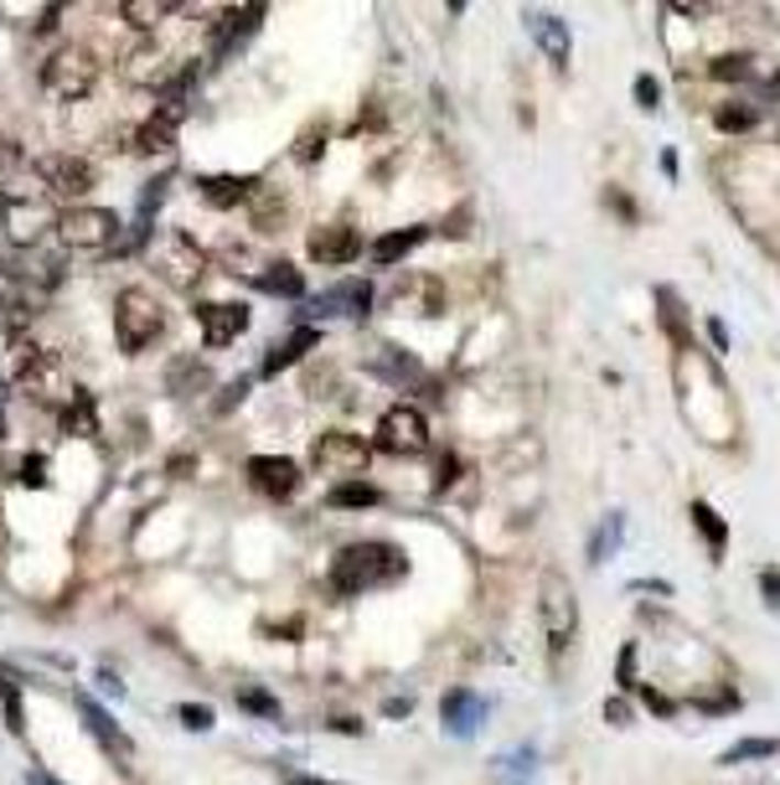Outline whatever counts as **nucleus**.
Listing matches in <instances>:
<instances>
[{"instance_id": "f257e3e1", "label": "nucleus", "mask_w": 780, "mask_h": 785, "mask_svg": "<svg viewBox=\"0 0 780 785\" xmlns=\"http://www.w3.org/2000/svg\"><path fill=\"white\" fill-rule=\"evenodd\" d=\"M408 574V553L398 543H383V538H362V543H347L331 559V584L341 595H362V589H383V584H398Z\"/></svg>"}, {"instance_id": "f03ea898", "label": "nucleus", "mask_w": 780, "mask_h": 785, "mask_svg": "<svg viewBox=\"0 0 780 785\" xmlns=\"http://www.w3.org/2000/svg\"><path fill=\"white\" fill-rule=\"evenodd\" d=\"M161 336H166V306L155 300V290H145V285L119 290V300H114V342H119V352L140 357V352L155 346Z\"/></svg>"}, {"instance_id": "7ed1b4c3", "label": "nucleus", "mask_w": 780, "mask_h": 785, "mask_svg": "<svg viewBox=\"0 0 780 785\" xmlns=\"http://www.w3.org/2000/svg\"><path fill=\"white\" fill-rule=\"evenodd\" d=\"M6 269H11V290H21L26 300H42V295H52L63 285L68 254H63V243L26 239V243H17V254L6 258Z\"/></svg>"}, {"instance_id": "20e7f679", "label": "nucleus", "mask_w": 780, "mask_h": 785, "mask_svg": "<svg viewBox=\"0 0 780 785\" xmlns=\"http://www.w3.org/2000/svg\"><path fill=\"white\" fill-rule=\"evenodd\" d=\"M538 615H543V641H548V662L559 666L574 646V631H579V595L574 584L563 579L559 568L543 574V589H538Z\"/></svg>"}, {"instance_id": "39448f33", "label": "nucleus", "mask_w": 780, "mask_h": 785, "mask_svg": "<svg viewBox=\"0 0 780 785\" xmlns=\"http://www.w3.org/2000/svg\"><path fill=\"white\" fill-rule=\"evenodd\" d=\"M57 243L84 248V254H119V218L109 207H63L57 218Z\"/></svg>"}, {"instance_id": "423d86ee", "label": "nucleus", "mask_w": 780, "mask_h": 785, "mask_svg": "<svg viewBox=\"0 0 780 785\" xmlns=\"http://www.w3.org/2000/svg\"><path fill=\"white\" fill-rule=\"evenodd\" d=\"M42 84H47L52 93H63V99H84L88 88L99 84V57H94V47H88V42H63V47L42 63Z\"/></svg>"}, {"instance_id": "0eeeda50", "label": "nucleus", "mask_w": 780, "mask_h": 785, "mask_svg": "<svg viewBox=\"0 0 780 785\" xmlns=\"http://www.w3.org/2000/svg\"><path fill=\"white\" fill-rule=\"evenodd\" d=\"M373 450L377 455H393V461H408V455H425L429 450V419L414 403H393L373 429Z\"/></svg>"}, {"instance_id": "6e6552de", "label": "nucleus", "mask_w": 780, "mask_h": 785, "mask_svg": "<svg viewBox=\"0 0 780 785\" xmlns=\"http://www.w3.org/2000/svg\"><path fill=\"white\" fill-rule=\"evenodd\" d=\"M367 461H373L367 440H356L347 429H331V434H321V440L310 444V465L321 476H356V471H367Z\"/></svg>"}, {"instance_id": "1a4fd4ad", "label": "nucleus", "mask_w": 780, "mask_h": 785, "mask_svg": "<svg viewBox=\"0 0 780 785\" xmlns=\"http://www.w3.org/2000/svg\"><path fill=\"white\" fill-rule=\"evenodd\" d=\"M197 325H202L207 346H233L249 331V306L243 300H197Z\"/></svg>"}, {"instance_id": "9d476101", "label": "nucleus", "mask_w": 780, "mask_h": 785, "mask_svg": "<svg viewBox=\"0 0 780 785\" xmlns=\"http://www.w3.org/2000/svg\"><path fill=\"white\" fill-rule=\"evenodd\" d=\"M243 476H249V486L264 501H289L295 486H300V465L289 461V455H254V461L243 465Z\"/></svg>"}, {"instance_id": "9b49d317", "label": "nucleus", "mask_w": 780, "mask_h": 785, "mask_svg": "<svg viewBox=\"0 0 780 785\" xmlns=\"http://www.w3.org/2000/svg\"><path fill=\"white\" fill-rule=\"evenodd\" d=\"M36 176H42L47 191H57V197H84V191H94V181H99V172L88 166L84 155H42V161H36Z\"/></svg>"}, {"instance_id": "f8f14e48", "label": "nucleus", "mask_w": 780, "mask_h": 785, "mask_svg": "<svg viewBox=\"0 0 780 785\" xmlns=\"http://www.w3.org/2000/svg\"><path fill=\"white\" fill-rule=\"evenodd\" d=\"M310 258L316 264H331V269H341V264H352L367 243H362V233H356L352 222H326V228H310V239H306Z\"/></svg>"}, {"instance_id": "ddd939ff", "label": "nucleus", "mask_w": 780, "mask_h": 785, "mask_svg": "<svg viewBox=\"0 0 780 785\" xmlns=\"http://www.w3.org/2000/svg\"><path fill=\"white\" fill-rule=\"evenodd\" d=\"M78 718H84L88 723V734L99 739V750L109 754V760H124V765H130V760H135V744H130V734H124V729H119L114 718L103 714L99 708V698H88V693H78Z\"/></svg>"}, {"instance_id": "4468645a", "label": "nucleus", "mask_w": 780, "mask_h": 785, "mask_svg": "<svg viewBox=\"0 0 780 785\" xmlns=\"http://www.w3.org/2000/svg\"><path fill=\"white\" fill-rule=\"evenodd\" d=\"M6 352H11V377H17L21 388H52V373H57V367H52V357L26 331H11V346H6Z\"/></svg>"}, {"instance_id": "2eb2a0df", "label": "nucleus", "mask_w": 780, "mask_h": 785, "mask_svg": "<svg viewBox=\"0 0 780 785\" xmlns=\"http://www.w3.org/2000/svg\"><path fill=\"white\" fill-rule=\"evenodd\" d=\"M310 316H352V321H362L367 310H373V285L367 279H347V285H331L326 295H316V300H306Z\"/></svg>"}, {"instance_id": "dca6fc26", "label": "nucleus", "mask_w": 780, "mask_h": 785, "mask_svg": "<svg viewBox=\"0 0 780 785\" xmlns=\"http://www.w3.org/2000/svg\"><path fill=\"white\" fill-rule=\"evenodd\" d=\"M486 714H492V703L481 698V693H471V687H455V693H444V703H440L444 729L455 739H471L475 729L486 723Z\"/></svg>"}, {"instance_id": "f3484780", "label": "nucleus", "mask_w": 780, "mask_h": 785, "mask_svg": "<svg viewBox=\"0 0 780 785\" xmlns=\"http://www.w3.org/2000/svg\"><path fill=\"white\" fill-rule=\"evenodd\" d=\"M527 32H532V42H538V52L548 57V68L553 73H569V26H563V16H553V11H527Z\"/></svg>"}, {"instance_id": "a211bd4d", "label": "nucleus", "mask_w": 780, "mask_h": 785, "mask_svg": "<svg viewBox=\"0 0 780 785\" xmlns=\"http://www.w3.org/2000/svg\"><path fill=\"white\" fill-rule=\"evenodd\" d=\"M393 310H414V316H440L444 310V290L435 274H414V279H404L398 290L388 295Z\"/></svg>"}, {"instance_id": "6ab92c4d", "label": "nucleus", "mask_w": 780, "mask_h": 785, "mask_svg": "<svg viewBox=\"0 0 780 785\" xmlns=\"http://www.w3.org/2000/svg\"><path fill=\"white\" fill-rule=\"evenodd\" d=\"M176 135H182V109H176V103H161L151 120L135 130V151L140 155H161V151L176 145Z\"/></svg>"}, {"instance_id": "aec40b11", "label": "nucleus", "mask_w": 780, "mask_h": 785, "mask_svg": "<svg viewBox=\"0 0 780 785\" xmlns=\"http://www.w3.org/2000/svg\"><path fill=\"white\" fill-rule=\"evenodd\" d=\"M316 346H321V331H316V325H295V331H289L285 342H274V352L264 357V377L289 373V367H295L300 357H310Z\"/></svg>"}, {"instance_id": "412c9836", "label": "nucleus", "mask_w": 780, "mask_h": 785, "mask_svg": "<svg viewBox=\"0 0 780 785\" xmlns=\"http://www.w3.org/2000/svg\"><path fill=\"white\" fill-rule=\"evenodd\" d=\"M254 176H202L197 181V191H202L207 207H218V212H233V207H243L249 197H254Z\"/></svg>"}, {"instance_id": "4be33fe9", "label": "nucleus", "mask_w": 780, "mask_h": 785, "mask_svg": "<svg viewBox=\"0 0 780 785\" xmlns=\"http://www.w3.org/2000/svg\"><path fill=\"white\" fill-rule=\"evenodd\" d=\"M425 239H429L425 222H414V228H393V233H383V239L373 243V264H398V258H408Z\"/></svg>"}, {"instance_id": "5701e85b", "label": "nucleus", "mask_w": 780, "mask_h": 785, "mask_svg": "<svg viewBox=\"0 0 780 785\" xmlns=\"http://www.w3.org/2000/svg\"><path fill=\"white\" fill-rule=\"evenodd\" d=\"M264 295H279V300H306V274L295 269V264H285V258H274L270 269L254 279Z\"/></svg>"}, {"instance_id": "b1692460", "label": "nucleus", "mask_w": 780, "mask_h": 785, "mask_svg": "<svg viewBox=\"0 0 780 785\" xmlns=\"http://www.w3.org/2000/svg\"><path fill=\"white\" fill-rule=\"evenodd\" d=\"M688 517H693V528L703 532V543H708V553L713 559H724V553H729V522H724V517L713 512L708 501H688Z\"/></svg>"}, {"instance_id": "393cba45", "label": "nucleus", "mask_w": 780, "mask_h": 785, "mask_svg": "<svg viewBox=\"0 0 780 785\" xmlns=\"http://www.w3.org/2000/svg\"><path fill=\"white\" fill-rule=\"evenodd\" d=\"M63 429L78 434V440H94V434H99V413H94V393L88 388H73L68 409H63Z\"/></svg>"}, {"instance_id": "a878e982", "label": "nucleus", "mask_w": 780, "mask_h": 785, "mask_svg": "<svg viewBox=\"0 0 780 785\" xmlns=\"http://www.w3.org/2000/svg\"><path fill=\"white\" fill-rule=\"evenodd\" d=\"M377 501H383V491H377L373 480H341L337 491L326 496V507H337V512H367Z\"/></svg>"}, {"instance_id": "bb28decb", "label": "nucleus", "mask_w": 780, "mask_h": 785, "mask_svg": "<svg viewBox=\"0 0 780 785\" xmlns=\"http://www.w3.org/2000/svg\"><path fill=\"white\" fill-rule=\"evenodd\" d=\"M780 750V739H739V744H734V750H724L718 754V765H739V760H770V754Z\"/></svg>"}, {"instance_id": "cd10ccee", "label": "nucleus", "mask_w": 780, "mask_h": 785, "mask_svg": "<svg viewBox=\"0 0 780 785\" xmlns=\"http://www.w3.org/2000/svg\"><path fill=\"white\" fill-rule=\"evenodd\" d=\"M713 124H718L724 135H749V130H755V109H749V103H724V109L713 114Z\"/></svg>"}, {"instance_id": "c85d7f7f", "label": "nucleus", "mask_w": 780, "mask_h": 785, "mask_svg": "<svg viewBox=\"0 0 780 785\" xmlns=\"http://www.w3.org/2000/svg\"><path fill=\"white\" fill-rule=\"evenodd\" d=\"M326 140H331V130H326V120H316L306 135L295 140V161H300V166H316V161H321V151H326Z\"/></svg>"}, {"instance_id": "c756f323", "label": "nucleus", "mask_w": 780, "mask_h": 785, "mask_svg": "<svg viewBox=\"0 0 780 785\" xmlns=\"http://www.w3.org/2000/svg\"><path fill=\"white\" fill-rule=\"evenodd\" d=\"M657 310H662L667 316V336H672V342H688V316H682V306H678V295L667 290H657Z\"/></svg>"}, {"instance_id": "7c9ffc66", "label": "nucleus", "mask_w": 780, "mask_h": 785, "mask_svg": "<svg viewBox=\"0 0 780 785\" xmlns=\"http://www.w3.org/2000/svg\"><path fill=\"white\" fill-rule=\"evenodd\" d=\"M238 708L254 718H279V703H274L264 687H238Z\"/></svg>"}, {"instance_id": "2f4dec72", "label": "nucleus", "mask_w": 780, "mask_h": 785, "mask_svg": "<svg viewBox=\"0 0 780 785\" xmlns=\"http://www.w3.org/2000/svg\"><path fill=\"white\" fill-rule=\"evenodd\" d=\"M620 528H626V517H620V512L600 522V532H594V543H590V559H594V564H605L611 543H620Z\"/></svg>"}, {"instance_id": "473e14b6", "label": "nucleus", "mask_w": 780, "mask_h": 785, "mask_svg": "<svg viewBox=\"0 0 780 785\" xmlns=\"http://www.w3.org/2000/svg\"><path fill=\"white\" fill-rule=\"evenodd\" d=\"M119 16L130 21V26H161L166 16H176V5H124Z\"/></svg>"}, {"instance_id": "72a5a7b5", "label": "nucleus", "mask_w": 780, "mask_h": 785, "mask_svg": "<svg viewBox=\"0 0 780 785\" xmlns=\"http://www.w3.org/2000/svg\"><path fill=\"white\" fill-rule=\"evenodd\" d=\"M285 218H289V202H279V197H264V202L254 207V228H264V233H274Z\"/></svg>"}, {"instance_id": "f704fd0d", "label": "nucleus", "mask_w": 780, "mask_h": 785, "mask_svg": "<svg viewBox=\"0 0 780 785\" xmlns=\"http://www.w3.org/2000/svg\"><path fill=\"white\" fill-rule=\"evenodd\" d=\"M0 708H6V729L21 734V729H26V718H21V693L6 683V677H0Z\"/></svg>"}, {"instance_id": "c9c22d12", "label": "nucleus", "mask_w": 780, "mask_h": 785, "mask_svg": "<svg viewBox=\"0 0 780 785\" xmlns=\"http://www.w3.org/2000/svg\"><path fill=\"white\" fill-rule=\"evenodd\" d=\"M636 103H641V109H657V103H662V84H657L651 73L636 78Z\"/></svg>"}, {"instance_id": "e433bc0d", "label": "nucleus", "mask_w": 780, "mask_h": 785, "mask_svg": "<svg viewBox=\"0 0 780 785\" xmlns=\"http://www.w3.org/2000/svg\"><path fill=\"white\" fill-rule=\"evenodd\" d=\"M760 595L770 610H780V568H760Z\"/></svg>"}, {"instance_id": "4c0bfd02", "label": "nucleus", "mask_w": 780, "mask_h": 785, "mask_svg": "<svg viewBox=\"0 0 780 785\" xmlns=\"http://www.w3.org/2000/svg\"><path fill=\"white\" fill-rule=\"evenodd\" d=\"M749 73V57H718L713 63V78H745Z\"/></svg>"}, {"instance_id": "58836bf2", "label": "nucleus", "mask_w": 780, "mask_h": 785, "mask_svg": "<svg viewBox=\"0 0 780 785\" xmlns=\"http://www.w3.org/2000/svg\"><path fill=\"white\" fill-rule=\"evenodd\" d=\"M21 480H26V486H42V480H47V461H42V455H32V461L21 465Z\"/></svg>"}, {"instance_id": "ea45409f", "label": "nucleus", "mask_w": 780, "mask_h": 785, "mask_svg": "<svg viewBox=\"0 0 780 785\" xmlns=\"http://www.w3.org/2000/svg\"><path fill=\"white\" fill-rule=\"evenodd\" d=\"M708 342L718 346V352L729 346V331H724V321H718V316H708Z\"/></svg>"}, {"instance_id": "a19ab883", "label": "nucleus", "mask_w": 780, "mask_h": 785, "mask_svg": "<svg viewBox=\"0 0 780 785\" xmlns=\"http://www.w3.org/2000/svg\"><path fill=\"white\" fill-rule=\"evenodd\" d=\"M182 723H187V729H207V723H212V714H207V708H187V714H182Z\"/></svg>"}, {"instance_id": "79ce46f5", "label": "nucleus", "mask_w": 780, "mask_h": 785, "mask_svg": "<svg viewBox=\"0 0 780 785\" xmlns=\"http://www.w3.org/2000/svg\"><path fill=\"white\" fill-rule=\"evenodd\" d=\"M646 708H651V714H662V718H672V714H678V708H672V703H667L662 693H646Z\"/></svg>"}, {"instance_id": "37998d69", "label": "nucleus", "mask_w": 780, "mask_h": 785, "mask_svg": "<svg viewBox=\"0 0 780 785\" xmlns=\"http://www.w3.org/2000/svg\"><path fill=\"white\" fill-rule=\"evenodd\" d=\"M26 785H63V781H52L47 770H32V775H26Z\"/></svg>"}, {"instance_id": "c03bdc74", "label": "nucleus", "mask_w": 780, "mask_h": 785, "mask_svg": "<svg viewBox=\"0 0 780 785\" xmlns=\"http://www.w3.org/2000/svg\"><path fill=\"white\" fill-rule=\"evenodd\" d=\"M289 785H337V781H316V775H295Z\"/></svg>"}, {"instance_id": "a18cd8bd", "label": "nucleus", "mask_w": 780, "mask_h": 785, "mask_svg": "<svg viewBox=\"0 0 780 785\" xmlns=\"http://www.w3.org/2000/svg\"><path fill=\"white\" fill-rule=\"evenodd\" d=\"M770 93H780V73H776V78H770Z\"/></svg>"}, {"instance_id": "49530a36", "label": "nucleus", "mask_w": 780, "mask_h": 785, "mask_svg": "<svg viewBox=\"0 0 780 785\" xmlns=\"http://www.w3.org/2000/svg\"><path fill=\"white\" fill-rule=\"evenodd\" d=\"M0 440H6V413H0Z\"/></svg>"}]
</instances>
